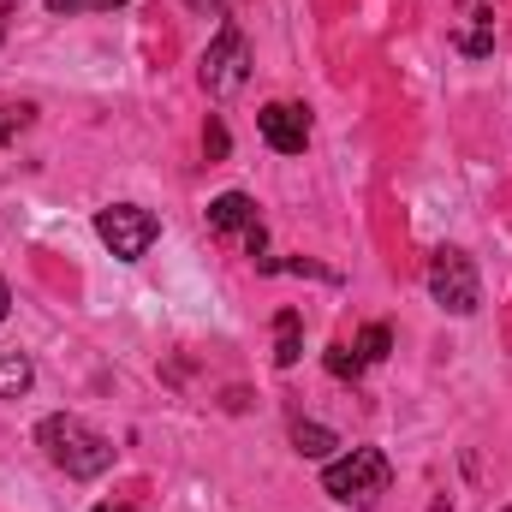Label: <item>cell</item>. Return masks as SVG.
I'll use <instances>...</instances> for the list:
<instances>
[{"label":"cell","instance_id":"cell-7","mask_svg":"<svg viewBox=\"0 0 512 512\" xmlns=\"http://www.w3.org/2000/svg\"><path fill=\"white\" fill-rule=\"evenodd\" d=\"M256 227H262V221H256V203L245 191H221V197L209 203V233H215V239H239V245H245Z\"/></svg>","mask_w":512,"mask_h":512},{"label":"cell","instance_id":"cell-6","mask_svg":"<svg viewBox=\"0 0 512 512\" xmlns=\"http://www.w3.org/2000/svg\"><path fill=\"white\" fill-rule=\"evenodd\" d=\"M256 131H262L268 149H280V155H304V143H310V114H304L298 102H268V108L256 114Z\"/></svg>","mask_w":512,"mask_h":512},{"label":"cell","instance_id":"cell-18","mask_svg":"<svg viewBox=\"0 0 512 512\" xmlns=\"http://www.w3.org/2000/svg\"><path fill=\"white\" fill-rule=\"evenodd\" d=\"M507 512H512V507H507Z\"/></svg>","mask_w":512,"mask_h":512},{"label":"cell","instance_id":"cell-12","mask_svg":"<svg viewBox=\"0 0 512 512\" xmlns=\"http://www.w3.org/2000/svg\"><path fill=\"white\" fill-rule=\"evenodd\" d=\"M387 346H393L387 322H370V328L358 334V358H364V364H382V358H387Z\"/></svg>","mask_w":512,"mask_h":512},{"label":"cell","instance_id":"cell-14","mask_svg":"<svg viewBox=\"0 0 512 512\" xmlns=\"http://www.w3.org/2000/svg\"><path fill=\"white\" fill-rule=\"evenodd\" d=\"M114 6H126V0H48V12H114Z\"/></svg>","mask_w":512,"mask_h":512},{"label":"cell","instance_id":"cell-2","mask_svg":"<svg viewBox=\"0 0 512 512\" xmlns=\"http://www.w3.org/2000/svg\"><path fill=\"white\" fill-rule=\"evenodd\" d=\"M387 483H393V465H387L382 447H352L346 459H334V465L322 471V489H328L340 507H358V512L376 507L387 495Z\"/></svg>","mask_w":512,"mask_h":512},{"label":"cell","instance_id":"cell-15","mask_svg":"<svg viewBox=\"0 0 512 512\" xmlns=\"http://www.w3.org/2000/svg\"><path fill=\"white\" fill-rule=\"evenodd\" d=\"M203 149H209V161H227V126H221V120L203 126Z\"/></svg>","mask_w":512,"mask_h":512},{"label":"cell","instance_id":"cell-16","mask_svg":"<svg viewBox=\"0 0 512 512\" xmlns=\"http://www.w3.org/2000/svg\"><path fill=\"white\" fill-rule=\"evenodd\" d=\"M24 120H30V108H0V149H6V137L24 126Z\"/></svg>","mask_w":512,"mask_h":512},{"label":"cell","instance_id":"cell-17","mask_svg":"<svg viewBox=\"0 0 512 512\" xmlns=\"http://www.w3.org/2000/svg\"><path fill=\"white\" fill-rule=\"evenodd\" d=\"M6 310H12V292H6V280H0V322H6Z\"/></svg>","mask_w":512,"mask_h":512},{"label":"cell","instance_id":"cell-10","mask_svg":"<svg viewBox=\"0 0 512 512\" xmlns=\"http://www.w3.org/2000/svg\"><path fill=\"white\" fill-rule=\"evenodd\" d=\"M30 382H36L30 358H24V352H0V399H18V393H30Z\"/></svg>","mask_w":512,"mask_h":512},{"label":"cell","instance_id":"cell-1","mask_svg":"<svg viewBox=\"0 0 512 512\" xmlns=\"http://www.w3.org/2000/svg\"><path fill=\"white\" fill-rule=\"evenodd\" d=\"M36 441H42V453L66 471V477H102L108 465H114V441L108 435H96L84 417H72V411H54V417H42V429H36Z\"/></svg>","mask_w":512,"mask_h":512},{"label":"cell","instance_id":"cell-4","mask_svg":"<svg viewBox=\"0 0 512 512\" xmlns=\"http://www.w3.org/2000/svg\"><path fill=\"white\" fill-rule=\"evenodd\" d=\"M96 233H102V245L120 256V262H137V256H149L161 221H155L149 209H137V203H114V209L96 215Z\"/></svg>","mask_w":512,"mask_h":512},{"label":"cell","instance_id":"cell-8","mask_svg":"<svg viewBox=\"0 0 512 512\" xmlns=\"http://www.w3.org/2000/svg\"><path fill=\"white\" fill-rule=\"evenodd\" d=\"M298 358H304V316H298V310H280V316H274V364L292 370Z\"/></svg>","mask_w":512,"mask_h":512},{"label":"cell","instance_id":"cell-13","mask_svg":"<svg viewBox=\"0 0 512 512\" xmlns=\"http://www.w3.org/2000/svg\"><path fill=\"white\" fill-rule=\"evenodd\" d=\"M328 370H334L340 382H346V376L358 382V376H364V358H358V346H328Z\"/></svg>","mask_w":512,"mask_h":512},{"label":"cell","instance_id":"cell-3","mask_svg":"<svg viewBox=\"0 0 512 512\" xmlns=\"http://www.w3.org/2000/svg\"><path fill=\"white\" fill-rule=\"evenodd\" d=\"M429 298H435L447 316H471V310L483 304V280H477L471 256L453 251V245H441V251L429 256Z\"/></svg>","mask_w":512,"mask_h":512},{"label":"cell","instance_id":"cell-5","mask_svg":"<svg viewBox=\"0 0 512 512\" xmlns=\"http://www.w3.org/2000/svg\"><path fill=\"white\" fill-rule=\"evenodd\" d=\"M203 90L209 96H233V90H245V78H251V48H245V36L227 24L209 48H203Z\"/></svg>","mask_w":512,"mask_h":512},{"label":"cell","instance_id":"cell-11","mask_svg":"<svg viewBox=\"0 0 512 512\" xmlns=\"http://www.w3.org/2000/svg\"><path fill=\"white\" fill-rule=\"evenodd\" d=\"M292 447H298L304 459H328V453L340 447V435L322 429V423H292Z\"/></svg>","mask_w":512,"mask_h":512},{"label":"cell","instance_id":"cell-9","mask_svg":"<svg viewBox=\"0 0 512 512\" xmlns=\"http://www.w3.org/2000/svg\"><path fill=\"white\" fill-rule=\"evenodd\" d=\"M465 6H471V24L459 30V54H465V60H483V54L495 48V12L477 6V0H465Z\"/></svg>","mask_w":512,"mask_h":512}]
</instances>
